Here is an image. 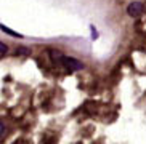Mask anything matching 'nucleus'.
<instances>
[{"label": "nucleus", "instance_id": "f257e3e1", "mask_svg": "<svg viewBox=\"0 0 146 144\" xmlns=\"http://www.w3.org/2000/svg\"><path fill=\"white\" fill-rule=\"evenodd\" d=\"M61 64L64 66V67L71 69V71H80V69H84L85 66H84V63L79 59H74V58H69V56H63V59H61Z\"/></svg>", "mask_w": 146, "mask_h": 144}, {"label": "nucleus", "instance_id": "f03ea898", "mask_svg": "<svg viewBox=\"0 0 146 144\" xmlns=\"http://www.w3.org/2000/svg\"><path fill=\"white\" fill-rule=\"evenodd\" d=\"M143 10H145V7H143L141 2H132V3L129 5V8H127V13H129L132 18H138L143 13Z\"/></svg>", "mask_w": 146, "mask_h": 144}, {"label": "nucleus", "instance_id": "7ed1b4c3", "mask_svg": "<svg viewBox=\"0 0 146 144\" xmlns=\"http://www.w3.org/2000/svg\"><path fill=\"white\" fill-rule=\"evenodd\" d=\"M0 30H3L5 34H8V35H13V37L23 38V35H21V34H18V32H15V30H11L10 27H7L5 24H0Z\"/></svg>", "mask_w": 146, "mask_h": 144}, {"label": "nucleus", "instance_id": "20e7f679", "mask_svg": "<svg viewBox=\"0 0 146 144\" xmlns=\"http://www.w3.org/2000/svg\"><path fill=\"white\" fill-rule=\"evenodd\" d=\"M8 53V47L3 42H0V55H7Z\"/></svg>", "mask_w": 146, "mask_h": 144}, {"label": "nucleus", "instance_id": "39448f33", "mask_svg": "<svg viewBox=\"0 0 146 144\" xmlns=\"http://www.w3.org/2000/svg\"><path fill=\"white\" fill-rule=\"evenodd\" d=\"M16 53L18 55H29V50H27V48H19Z\"/></svg>", "mask_w": 146, "mask_h": 144}, {"label": "nucleus", "instance_id": "423d86ee", "mask_svg": "<svg viewBox=\"0 0 146 144\" xmlns=\"http://www.w3.org/2000/svg\"><path fill=\"white\" fill-rule=\"evenodd\" d=\"M92 35H93V38H96L98 37V34H96V30H95V27L92 26Z\"/></svg>", "mask_w": 146, "mask_h": 144}, {"label": "nucleus", "instance_id": "0eeeda50", "mask_svg": "<svg viewBox=\"0 0 146 144\" xmlns=\"http://www.w3.org/2000/svg\"><path fill=\"white\" fill-rule=\"evenodd\" d=\"M3 131H5V128H3V125L0 123V138H2V135H3Z\"/></svg>", "mask_w": 146, "mask_h": 144}]
</instances>
